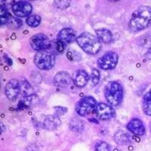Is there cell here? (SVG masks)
Masks as SVG:
<instances>
[{
    "instance_id": "23",
    "label": "cell",
    "mask_w": 151,
    "mask_h": 151,
    "mask_svg": "<svg viewBox=\"0 0 151 151\" xmlns=\"http://www.w3.org/2000/svg\"><path fill=\"white\" fill-rule=\"evenodd\" d=\"M54 110H55V115L59 116H62L67 113V109L63 106H55L54 107Z\"/></svg>"
},
{
    "instance_id": "18",
    "label": "cell",
    "mask_w": 151,
    "mask_h": 151,
    "mask_svg": "<svg viewBox=\"0 0 151 151\" xmlns=\"http://www.w3.org/2000/svg\"><path fill=\"white\" fill-rule=\"evenodd\" d=\"M27 24L29 25V27H36L39 26L41 22V17L38 14H30L29 17L27 18Z\"/></svg>"
},
{
    "instance_id": "7",
    "label": "cell",
    "mask_w": 151,
    "mask_h": 151,
    "mask_svg": "<svg viewBox=\"0 0 151 151\" xmlns=\"http://www.w3.org/2000/svg\"><path fill=\"white\" fill-rule=\"evenodd\" d=\"M30 45L36 51H45L51 45V42L47 36L43 33H38L32 36L30 39Z\"/></svg>"
},
{
    "instance_id": "10",
    "label": "cell",
    "mask_w": 151,
    "mask_h": 151,
    "mask_svg": "<svg viewBox=\"0 0 151 151\" xmlns=\"http://www.w3.org/2000/svg\"><path fill=\"white\" fill-rule=\"evenodd\" d=\"M21 91V84L17 79H12L5 86V94H6L7 98L12 101H14L17 99Z\"/></svg>"
},
{
    "instance_id": "14",
    "label": "cell",
    "mask_w": 151,
    "mask_h": 151,
    "mask_svg": "<svg viewBox=\"0 0 151 151\" xmlns=\"http://www.w3.org/2000/svg\"><path fill=\"white\" fill-rule=\"evenodd\" d=\"M127 129L136 135H143L145 133V127L139 119L134 118L128 123Z\"/></svg>"
},
{
    "instance_id": "21",
    "label": "cell",
    "mask_w": 151,
    "mask_h": 151,
    "mask_svg": "<svg viewBox=\"0 0 151 151\" xmlns=\"http://www.w3.org/2000/svg\"><path fill=\"white\" fill-rule=\"evenodd\" d=\"M96 151H110V147L108 144L105 141H99L95 146Z\"/></svg>"
},
{
    "instance_id": "16",
    "label": "cell",
    "mask_w": 151,
    "mask_h": 151,
    "mask_svg": "<svg viewBox=\"0 0 151 151\" xmlns=\"http://www.w3.org/2000/svg\"><path fill=\"white\" fill-rule=\"evenodd\" d=\"M98 39L103 43L108 44L113 40V35L109 29H99L95 31Z\"/></svg>"
},
{
    "instance_id": "15",
    "label": "cell",
    "mask_w": 151,
    "mask_h": 151,
    "mask_svg": "<svg viewBox=\"0 0 151 151\" xmlns=\"http://www.w3.org/2000/svg\"><path fill=\"white\" fill-rule=\"evenodd\" d=\"M60 124V119L56 115L45 116L44 118H42V126L44 129H48V130H54L58 127Z\"/></svg>"
},
{
    "instance_id": "12",
    "label": "cell",
    "mask_w": 151,
    "mask_h": 151,
    "mask_svg": "<svg viewBox=\"0 0 151 151\" xmlns=\"http://www.w3.org/2000/svg\"><path fill=\"white\" fill-rule=\"evenodd\" d=\"M72 79L76 87L83 88L87 85L89 80V76L83 70H79L74 73Z\"/></svg>"
},
{
    "instance_id": "17",
    "label": "cell",
    "mask_w": 151,
    "mask_h": 151,
    "mask_svg": "<svg viewBox=\"0 0 151 151\" xmlns=\"http://www.w3.org/2000/svg\"><path fill=\"white\" fill-rule=\"evenodd\" d=\"M143 110L147 116H151V94L150 91L143 98Z\"/></svg>"
},
{
    "instance_id": "4",
    "label": "cell",
    "mask_w": 151,
    "mask_h": 151,
    "mask_svg": "<svg viewBox=\"0 0 151 151\" xmlns=\"http://www.w3.org/2000/svg\"><path fill=\"white\" fill-rule=\"evenodd\" d=\"M34 63L36 67L42 70H50L54 67L55 58L52 52L47 51H40L36 54Z\"/></svg>"
},
{
    "instance_id": "13",
    "label": "cell",
    "mask_w": 151,
    "mask_h": 151,
    "mask_svg": "<svg viewBox=\"0 0 151 151\" xmlns=\"http://www.w3.org/2000/svg\"><path fill=\"white\" fill-rule=\"evenodd\" d=\"M73 79L70 75L65 71L59 72L55 75L54 82L56 86L60 88H66L70 85Z\"/></svg>"
},
{
    "instance_id": "6",
    "label": "cell",
    "mask_w": 151,
    "mask_h": 151,
    "mask_svg": "<svg viewBox=\"0 0 151 151\" xmlns=\"http://www.w3.org/2000/svg\"><path fill=\"white\" fill-rule=\"evenodd\" d=\"M119 57L116 52H108L105 53L102 57H101L98 60V66L99 68L109 70L115 68L118 62Z\"/></svg>"
},
{
    "instance_id": "19",
    "label": "cell",
    "mask_w": 151,
    "mask_h": 151,
    "mask_svg": "<svg viewBox=\"0 0 151 151\" xmlns=\"http://www.w3.org/2000/svg\"><path fill=\"white\" fill-rule=\"evenodd\" d=\"M9 17H10V14H9L7 9L2 5L0 7V20H1L0 23H1V25L6 24L9 21Z\"/></svg>"
},
{
    "instance_id": "1",
    "label": "cell",
    "mask_w": 151,
    "mask_h": 151,
    "mask_svg": "<svg viewBox=\"0 0 151 151\" xmlns=\"http://www.w3.org/2000/svg\"><path fill=\"white\" fill-rule=\"evenodd\" d=\"M151 24V8L141 6L132 16L129 21V28L132 32L146 29Z\"/></svg>"
},
{
    "instance_id": "8",
    "label": "cell",
    "mask_w": 151,
    "mask_h": 151,
    "mask_svg": "<svg viewBox=\"0 0 151 151\" xmlns=\"http://www.w3.org/2000/svg\"><path fill=\"white\" fill-rule=\"evenodd\" d=\"M97 116L101 120H108L115 116V111L109 104L99 103L94 109Z\"/></svg>"
},
{
    "instance_id": "24",
    "label": "cell",
    "mask_w": 151,
    "mask_h": 151,
    "mask_svg": "<svg viewBox=\"0 0 151 151\" xmlns=\"http://www.w3.org/2000/svg\"><path fill=\"white\" fill-rule=\"evenodd\" d=\"M70 1H57L55 2V5L58 9H64L67 8L70 5Z\"/></svg>"
},
{
    "instance_id": "27",
    "label": "cell",
    "mask_w": 151,
    "mask_h": 151,
    "mask_svg": "<svg viewBox=\"0 0 151 151\" xmlns=\"http://www.w3.org/2000/svg\"><path fill=\"white\" fill-rule=\"evenodd\" d=\"M150 94H151V89H150Z\"/></svg>"
},
{
    "instance_id": "9",
    "label": "cell",
    "mask_w": 151,
    "mask_h": 151,
    "mask_svg": "<svg viewBox=\"0 0 151 151\" xmlns=\"http://www.w3.org/2000/svg\"><path fill=\"white\" fill-rule=\"evenodd\" d=\"M32 5L29 2L25 1H20L13 4L12 5V12L16 16L20 17H26L30 15L32 12Z\"/></svg>"
},
{
    "instance_id": "11",
    "label": "cell",
    "mask_w": 151,
    "mask_h": 151,
    "mask_svg": "<svg viewBox=\"0 0 151 151\" xmlns=\"http://www.w3.org/2000/svg\"><path fill=\"white\" fill-rule=\"evenodd\" d=\"M76 36L75 31L72 28H64L59 32L58 35V45L65 47L67 44L70 43Z\"/></svg>"
},
{
    "instance_id": "3",
    "label": "cell",
    "mask_w": 151,
    "mask_h": 151,
    "mask_svg": "<svg viewBox=\"0 0 151 151\" xmlns=\"http://www.w3.org/2000/svg\"><path fill=\"white\" fill-rule=\"evenodd\" d=\"M104 94L106 101L110 105L118 106L123 98V89L119 83L112 81L105 86Z\"/></svg>"
},
{
    "instance_id": "26",
    "label": "cell",
    "mask_w": 151,
    "mask_h": 151,
    "mask_svg": "<svg viewBox=\"0 0 151 151\" xmlns=\"http://www.w3.org/2000/svg\"><path fill=\"white\" fill-rule=\"evenodd\" d=\"M147 55H148V57H149L150 58H151V45H150V47L149 50H148Z\"/></svg>"
},
{
    "instance_id": "22",
    "label": "cell",
    "mask_w": 151,
    "mask_h": 151,
    "mask_svg": "<svg viewBox=\"0 0 151 151\" xmlns=\"http://www.w3.org/2000/svg\"><path fill=\"white\" fill-rule=\"evenodd\" d=\"M91 79L93 85H94V86H96V85L98 83V82H99L100 73L97 69H93L92 71H91Z\"/></svg>"
},
{
    "instance_id": "25",
    "label": "cell",
    "mask_w": 151,
    "mask_h": 151,
    "mask_svg": "<svg viewBox=\"0 0 151 151\" xmlns=\"http://www.w3.org/2000/svg\"><path fill=\"white\" fill-rule=\"evenodd\" d=\"M79 122H80V120H73L70 123V126H71V129H73V131H79V130H82V128H80V125L81 126H83V124L82 125H78L79 124Z\"/></svg>"
},
{
    "instance_id": "20",
    "label": "cell",
    "mask_w": 151,
    "mask_h": 151,
    "mask_svg": "<svg viewBox=\"0 0 151 151\" xmlns=\"http://www.w3.org/2000/svg\"><path fill=\"white\" fill-rule=\"evenodd\" d=\"M116 142L119 144H127L129 142V135L122 132H119L114 137Z\"/></svg>"
},
{
    "instance_id": "5",
    "label": "cell",
    "mask_w": 151,
    "mask_h": 151,
    "mask_svg": "<svg viewBox=\"0 0 151 151\" xmlns=\"http://www.w3.org/2000/svg\"><path fill=\"white\" fill-rule=\"evenodd\" d=\"M97 106L96 100L93 97L87 96L82 99L76 105V111L79 116H85L91 113Z\"/></svg>"
},
{
    "instance_id": "2",
    "label": "cell",
    "mask_w": 151,
    "mask_h": 151,
    "mask_svg": "<svg viewBox=\"0 0 151 151\" xmlns=\"http://www.w3.org/2000/svg\"><path fill=\"white\" fill-rule=\"evenodd\" d=\"M76 41L82 49L90 55H95L101 48V43L98 37L87 32L82 33Z\"/></svg>"
}]
</instances>
